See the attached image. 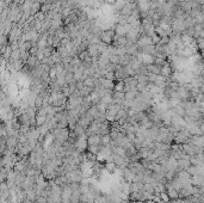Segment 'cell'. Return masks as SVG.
Returning <instances> with one entry per match:
<instances>
[{
    "label": "cell",
    "instance_id": "7a4b0ae2",
    "mask_svg": "<svg viewBox=\"0 0 204 203\" xmlns=\"http://www.w3.org/2000/svg\"><path fill=\"white\" fill-rule=\"evenodd\" d=\"M198 140H201V145H203L204 143V139H198ZM193 143H196L197 146H199V141H196V142L193 141Z\"/></svg>",
    "mask_w": 204,
    "mask_h": 203
},
{
    "label": "cell",
    "instance_id": "6da1fadb",
    "mask_svg": "<svg viewBox=\"0 0 204 203\" xmlns=\"http://www.w3.org/2000/svg\"><path fill=\"white\" fill-rule=\"evenodd\" d=\"M167 195L168 197H171V198H177L179 194L177 192V190H175V187H170L168 190H167Z\"/></svg>",
    "mask_w": 204,
    "mask_h": 203
}]
</instances>
